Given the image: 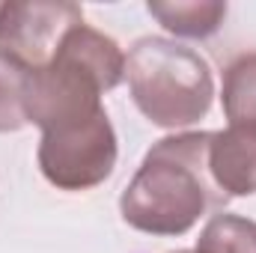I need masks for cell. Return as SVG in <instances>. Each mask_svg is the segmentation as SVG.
I'll use <instances>...</instances> for the list:
<instances>
[{"label": "cell", "instance_id": "1", "mask_svg": "<svg viewBox=\"0 0 256 253\" xmlns=\"http://www.w3.org/2000/svg\"><path fill=\"white\" fill-rule=\"evenodd\" d=\"M212 131L173 134L146 152L134 179L120 196L128 226L146 236H185L212 212H224L230 196L208 170Z\"/></svg>", "mask_w": 256, "mask_h": 253}, {"label": "cell", "instance_id": "2", "mask_svg": "<svg viewBox=\"0 0 256 253\" xmlns=\"http://www.w3.org/2000/svg\"><path fill=\"white\" fill-rule=\"evenodd\" d=\"M126 78L122 48L90 24H78L63 36L57 54L42 68H30L24 90L27 122L45 131L86 122L98 114L102 96Z\"/></svg>", "mask_w": 256, "mask_h": 253}, {"label": "cell", "instance_id": "3", "mask_svg": "<svg viewBox=\"0 0 256 253\" xmlns=\"http://www.w3.org/2000/svg\"><path fill=\"white\" fill-rule=\"evenodd\" d=\"M126 78L137 110L161 128L200 122L214 98L208 63L194 48L161 36H143L131 45Z\"/></svg>", "mask_w": 256, "mask_h": 253}, {"label": "cell", "instance_id": "4", "mask_svg": "<svg viewBox=\"0 0 256 253\" xmlns=\"http://www.w3.org/2000/svg\"><path fill=\"white\" fill-rule=\"evenodd\" d=\"M116 131L108 114L86 122L45 131L39 140V170L60 190H86L102 185L116 167Z\"/></svg>", "mask_w": 256, "mask_h": 253}, {"label": "cell", "instance_id": "5", "mask_svg": "<svg viewBox=\"0 0 256 253\" xmlns=\"http://www.w3.org/2000/svg\"><path fill=\"white\" fill-rule=\"evenodd\" d=\"M84 24V9L68 0H9L0 6V51L27 68H42L63 36Z\"/></svg>", "mask_w": 256, "mask_h": 253}, {"label": "cell", "instance_id": "6", "mask_svg": "<svg viewBox=\"0 0 256 253\" xmlns=\"http://www.w3.org/2000/svg\"><path fill=\"white\" fill-rule=\"evenodd\" d=\"M208 170L226 196L256 194V126H230L212 131Z\"/></svg>", "mask_w": 256, "mask_h": 253}, {"label": "cell", "instance_id": "7", "mask_svg": "<svg viewBox=\"0 0 256 253\" xmlns=\"http://www.w3.org/2000/svg\"><path fill=\"white\" fill-rule=\"evenodd\" d=\"M146 9L158 18V24L185 39H206L218 33L226 18V3L220 0H149Z\"/></svg>", "mask_w": 256, "mask_h": 253}, {"label": "cell", "instance_id": "8", "mask_svg": "<svg viewBox=\"0 0 256 253\" xmlns=\"http://www.w3.org/2000/svg\"><path fill=\"white\" fill-rule=\"evenodd\" d=\"M220 102L230 126H256V54H242L226 66Z\"/></svg>", "mask_w": 256, "mask_h": 253}, {"label": "cell", "instance_id": "9", "mask_svg": "<svg viewBox=\"0 0 256 253\" xmlns=\"http://www.w3.org/2000/svg\"><path fill=\"white\" fill-rule=\"evenodd\" d=\"M194 253H256V220L238 214H214L200 238Z\"/></svg>", "mask_w": 256, "mask_h": 253}, {"label": "cell", "instance_id": "10", "mask_svg": "<svg viewBox=\"0 0 256 253\" xmlns=\"http://www.w3.org/2000/svg\"><path fill=\"white\" fill-rule=\"evenodd\" d=\"M27 74H30L27 66L0 51V134L21 131L24 126H30L24 110Z\"/></svg>", "mask_w": 256, "mask_h": 253}, {"label": "cell", "instance_id": "11", "mask_svg": "<svg viewBox=\"0 0 256 253\" xmlns=\"http://www.w3.org/2000/svg\"><path fill=\"white\" fill-rule=\"evenodd\" d=\"M173 253H194V250H173Z\"/></svg>", "mask_w": 256, "mask_h": 253}, {"label": "cell", "instance_id": "12", "mask_svg": "<svg viewBox=\"0 0 256 253\" xmlns=\"http://www.w3.org/2000/svg\"><path fill=\"white\" fill-rule=\"evenodd\" d=\"M0 6H3V3H0Z\"/></svg>", "mask_w": 256, "mask_h": 253}]
</instances>
